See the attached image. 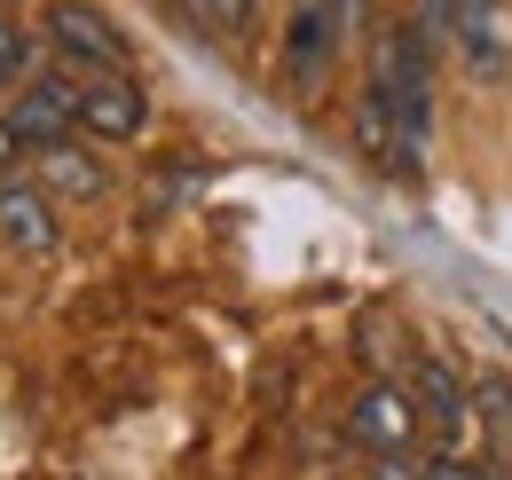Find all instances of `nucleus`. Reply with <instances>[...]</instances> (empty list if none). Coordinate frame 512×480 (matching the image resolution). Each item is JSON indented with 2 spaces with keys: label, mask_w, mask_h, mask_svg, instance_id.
Returning <instances> with one entry per match:
<instances>
[{
  "label": "nucleus",
  "mask_w": 512,
  "mask_h": 480,
  "mask_svg": "<svg viewBox=\"0 0 512 480\" xmlns=\"http://www.w3.org/2000/svg\"><path fill=\"white\" fill-rule=\"evenodd\" d=\"M363 103H379L394 126H410L426 142V126H434V24L426 16H386V24H371Z\"/></svg>",
  "instance_id": "1"
},
{
  "label": "nucleus",
  "mask_w": 512,
  "mask_h": 480,
  "mask_svg": "<svg viewBox=\"0 0 512 480\" xmlns=\"http://www.w3.org/2000/svg\"><path fill=\"white\" fill-rule=\"evenodd\" d=\"M71 71V111H79V134L95 142H134L150 126V95L134 71H95V63H64Z\"/></svg>",
  "instance_id": "2"
},
{
  "label": "nucleus",
  "mask_w": 512,
  "mask_h": 480,
  "mask_svg": "<svg viewBox=\"0 0 512 480\" xmlns=\"http://www.w3.org/2000/svg\"><path fill=\"white\" fill-rule=\"evenodd\" d=\"M347 433L386 457V465H402L418 441H426V410H418V394H410V378H371L355 402H347Z\"/></svg>",
  "instance_id": "3"
},
{
  "label": "nucleus",
  "mask_w": 512,
  "mask_h": 480,
  "mask_svg": "<svg viewBox=\"0 0 512 480\" xmlns=\"http://www.w3.org/2000/svg\"><path fill=\"white\" fill-rule=\"evenodd\" d=\"M40 32L64 63H95V71H134V40L95 8V0H48L40 8Z\"/></svg>",
  "instance_id": "4"
},
{
  "label": "nucleus",
  "mask_w": 512,
  "mask_h": 480,
  "mask_svg": "<svg viewBox=\"0 0 512 480\" xmlns=\"http://www.w3.org/2000/svg\"><path fill=\"white\" fill-rule=\"evenodd\" d=\"M339 0H284V79L292 87H316L331 56H339Z\"/></svg>",
  "instance_id": "5"
},
{
  "label": "nucleus",
  "mask_w": 512,
  "mask_h": 480,
  "mask_svg": "<svg viewBox=\"0 0 512 480\" xmlns=\"http://www.w3.org/2000/svg\"><path fill=\"white\" fill-rule=\"evenodd\" d=\"M449 40L473 79H505L512 71V16L505 0H449Z\"/></svg>",
  "instance_id": "6"
},
{
  "label": "nucleus",
  "mask_w": 512,
  "mask_h": 480,
  "mask_svg": "<svg viewBox=\"0 0 512 480\" xmlns=\"http://www.w3.org/2000/svg\"><path fill=\"white\" fill-rule=\"evenodd\" d=\"M8 119H16V134H24L32 150H48V142L79 134V111H71V71H32V79H16Z\"/></svg>",
  "instance_id": "7"
},
{
  "label": "nucleus",
  "mask_w": 512,
  "mask_h": 480,
  "mask_svg": "<svg viewBox=\"0 0 512 480\" xmlns=\"http://www.w3.org/2000/svg\"><path fill=\"white\" fill-rule=\"evenodd\" d=\"M0 244H16V252H56V189H48V181L0 174Z\"/></svg>",
  "instance_id": "8"
},
{
  "label": "nucleus",
  "mask_w": 512,
  "mask_h": 480,
  "mask_svg": "<svg viewBox=\"0 0 512 480\" xmlns=\"http://www.w3.org/2000/svg\"><path fill=\"white\" fill-rule=\"evenodd\" d=\"M355 150H363V166H371V174H386V181H418V150H426V142H418V134H410V126H394L379 111V103H363V95H355Z\"/></svg>",
  "instance_id": "9"
},
{
  "label": "nucleus",
  "mask_w": 512,
  "mask_h": 480,
  "mask_svg": "<svg viewBox=\"0 0 512 480\" xmlns=\"http://www.w3.org/2000/svg\"><path fill=\"white\" fill-rule=\"evenodd\" d=\"M32 181H48L56 197H79V205H95V197L111 189V166H103V150H87L79 134H64V142L32 150Z\"/></svg>",
  "instance_id": "10"
},
{
  "label": "nucleus",
  "mask_w": 512,
  "mask_h": 480,
  "mask_svg": "<svg viewBox=\"0 0 512 480\" xmlns=\"http://www.w3.org/2000/svg\"><path fill=\"white\" fill-rule=\"evenodd\" d=\"M410 394H418V410H426L434 433H449V441H457V433H473V394L449 378V362H434V355L410 362Z\"/></svg>",
  "instance_id": "11"
},
{
  "label": "nucleus",
  "mask_w": 512,
  "mask_h": 480,
  "mask_svg": "<svg viewBox=\"0 0 512 480\" xmlns=\"http://www.w3.org/2000/svg\"><path fill=\"white\" fill-rule=\"evenodd\" d=\"M418 480H505V473H489L481 457H465V449H442V457H426L418 465Z\"/></svg>",
  "instance_id": "12"
},
{
  "label": "nucleus",
  "mask_w": 512,
  "mask_h": 480,
  "mask_svg": "<svg viewBox=\"0 0 512 480\" xmlns=\"http://www.w3.org/2000/svg\"><path fill=\"white\" fill-rule=\"evenodd\" d=\"M473 410H489V433L512 441V386L505 378H473Z\"/></svg>",
  "instance_id": "13"
},
{
  "label": "nucleus",
  "mask_w": 512,
  "mask_h": 480,
  "mask_svg": "<svg viewBox=\"0 0 512 480\" xmlns=\"http://www.w3.org/2000/svg\"><path fill=\"white\" fill-rule=\"evenodd\" d=\"M16 79H32V40L16 24H0V87H16Z\"/></svg>",
  "instance_id": "14"
},
{
  "label": "nucleus",
  "mask_w": 512,
  "mask_h": 480,
  "mask_svg": "<svg viewBox=\"0 0 512 480\" xmlns=\"http://www.w3.org/2000/svg\"><path fill=\"white\" fill-rule=\"evenodd\" d=\"M213 32H253V0H190Z\"/></svg>",
  "instance_id": "15"
},
{
  "label": "nucleus",
  "mask_w": 512,
  "mask_h": 480,
  "mask_svg": "<svg viewBox=\"0 0 512 480\" xmlns=\"http://www.w3.org/2000/svg\"><path fill=\"white\" fill-rule=\"evenodd\" d=\"M379 24V0H339V32L355 40V32H371Z\"/></svg>",
  "instance_id": "16"
},
{
  "label": "nucleus",
  "mask_w": 512,
  "mask_h": 480,
  "mask_svg": "<svg viewBox=\"0 0 512 480\" xmlns=\"http://www.w3.org/2000/svg\"><path fill=\"white\" fill-rule=\"evenodd\" d=\"M24 150H32V142H24V134H16V119L0 111V174H16V166H24Z\"/></svg>",
  "instance_id": "17"
},
{
  "label": "nucleus",
  "mask_w": 512,
  "mask_h": 480,
  "mask_svg": "<svg viewBox=\"0 0 512 480\" xmlns=\"http://www.w3.org/2000/svg\"><path fill=\"white\" fill-rule=\"evenodd\" d=\"M505 480H512V473H505Z\"/></svg>",
  "instance_id": "18"
}]
</instances>
